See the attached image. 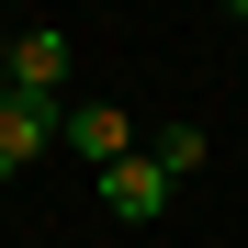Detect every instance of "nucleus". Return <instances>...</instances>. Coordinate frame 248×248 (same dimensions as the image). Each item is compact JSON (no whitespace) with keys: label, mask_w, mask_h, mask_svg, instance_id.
Segmentation results:
<instances>
[{"label":"nucleus","mask_w":248,"mask_h":248,"mask_svg":"<svg viewBox=\"0 0 248 248\" xmlns=\"http://www.w3.org/2000/svg\"><path fill=\"white\" fill-rule=\"evenodd\" d=\"M91 181H102V215H113V226H158V215H170V192H181L147 147H136V158H113V170H91Z\"/></svg>","instance_id":"1"},{"label":"nucleus","mask_w":248,"mask_h":248,"mask_svg":"<svg viewBox=\"0 0 248 248\" xmlns=\"http://www.w3.org/2000/svg\"><path fill=\"white\" fill-rule=\"evenodd\" d=\"M57 113H68V102H34V91H0V181H23L34 158L57 147Z\"/></svg>","instance_id":"2"},{"label":"nucleus","mask_w":248,"mask_h":248,"mask_svg":"<svg viewBox=\"0 0 248 248\" xmlns=\"http://www.w3.org/2000/svg\"><path fill=\"white\" fill-rule=\"evenodd\" d=\"M57 136L91 158V170H113V158H136V124H124V102H68L57 113Z\"/></svg>","instance_id":"3"},{"label":"nucleus","mask_w":248,"mask_h":248,"mask_svg":"<svg viewBox=\"0 0 248 248\" xmlns=\"http://www.w3.org/2000/svg\"><path fill=\"white\" fill-rule=\"evenodd\" d=\"M0 57H12V91H34V102H57V91H68V68H79L57 23H34L23 46H0Z\"/></svg>","instance_id":"4"},{"label":"nucleus","mask_w":248,"mask_h":248,"mask_svg":"<svg viewBox=\"0 0 248 248\" xmlns=\"http://www.w3.org/2000/svg\"><path fill=\"white\" fill-rule=\"evenodd\" d=\"M147 158H158V170H170V181H192V170H203V158H215V147H203V124H170V136H158Z\"/></svg>","instance_id":"5"},{"label":"nucleus","mask_w":248,"mask_h":248,"mask_svg":"<svg viewBox=\"0 0 248 248\" xmlns=\"http://www.w3.org/2000/svg\"><path fill=\"white\" fill-rule=\"evenodd\" d=\"M0 91H12V57H0Z\"/></svg>","instance_id":"6"},{"label":"nucleus","mask_w":248,"mask_h":248,"mask_svg":"<svg viewBox=\"0 0 248 248\" xmlns=\"http://www.w3.org/2000/svg\"><path fill=\"white\" fill-rule=\"evenodd\" d=\"M226 12H237V23H248V0H226Z\"/></svg>","instance_id":"7"}]
</instances>
